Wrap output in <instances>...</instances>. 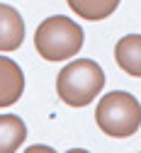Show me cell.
I'll list each match as a JSON object with an SVG mask.
<instances>
[{"instance_id": "obj_1", "label": "cell", "mask_w": 141, "mask_h": 153, "mask_svg": "<svg viewBox=\"0 0 141 153\" xmlns=\"http://www.w3.org/2000/svg\"><path fill=\"white\" fill-rule=\"evenodd\" d=\"M83 39H85V34L80 29V25H75L66 15L46 17L34 32V46H37L39 56L51 63L73 59L83 49Z\"/></svg>"}, {"instance_id": "obj_2", "label": "cell", "mask_w": 141, "mask_h": 153, "mask_svg": "<svg viewBox=\"0 0 141 153\" xmlns=\"http://www.w3.org/2000/svg\"><path fill=\"white\" fill-rule=\"evenodd\" d=\"M105 88V73L93 59H78L61 68L56 78V92L68 107L90 105Z\"/></svg>"}, {"instance_id": "obj_3", "label": "cell", "mask_w": 141, "mask_h": 153, "mask_svg": "<svg viewBox=\"0 0 141 153\" xmlns=\"http://www.w3.org/2000/svg\"><path fill=\"white\" fill-rule=\"evenodd\" d=\"M95 122L107 136L127 139L141 126V105L134 95L124 90H112L97 102Z\"/></svg>"}, {"instance_id": "obj_4", "label": "cell", "mask_w": 141, "mask_h": 153, "mask_svg": "<svg viewBox=\"0 0 141 153\" xmlns=\"http://www.w3.org/2000/svg\"><path fill=\"white\" fill-rule=\"evenodd\" d=\"M25 92V73L12 59L0 56V107L15 105Z\"/></svg>"}, {"instance_id": "obj_5", "label": "cell", "mask_w": 141, "mask_h": 153, "mask_svg": "<svg viewBox=\"0 0 141 153\" xmlns=\"http://www.w3.org/2000/svg\"><path fill=\"white\" fill-rule=\"evenodd\" d=\"M25 42V20L12 5L0 3V51H15Z\"/></svg>"}, {"instance_id": "obj_6", "label": "cell", "mask_w": 141, "mask_h": 153, "mask_svg": "<svg viewBox=\"0 0 141 153\" xmlns=\"http://www.w3.org/2000/svg\"><path fill=\"white\" fill-rule=\"evenodd\" d=\"M114 59H117V66L124 73L141 78V34L122 36L114 46Z\"/></svg>"}, {"instance_id": "obj_7", "label": "cell", "mask_w": 141, "mask_h": 153, "mask_svg": "<svg viewBox=\"0 0 141 153\" xmlns=\"http://www.w3.org/2000/svg\"><path fill=\"white\" fill-rule=\"evenodd\" d=\"M27 139V126L17 114H0V153H15Z\"/></svg>"}, {"instance_id": "obj_8", "label": "cell", "mask_w": 141, "mask_h": 153, "mask_svg": "<svg viewBox=\"0 0 141 153\" xmlns=\"http://www.w3.org/2000/svg\"><path fill=\"white\" fill-rule=\"evenodd\" d=\"M68 7L83 20L100 22L119 7V0H68Z\"/></svg>"}]
</instances>
